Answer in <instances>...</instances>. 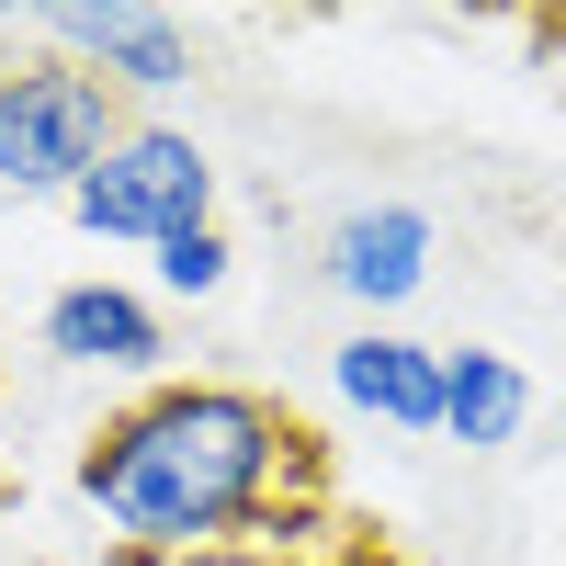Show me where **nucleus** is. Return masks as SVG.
Returning <instances> with one entry per match:
<instances>
[{"instance_id":"nucleus-9","label":"nucleus","mask_w":566,"mask_h":566,"mask_svg":"<svg viewBox=\"0 0 566 566\" xmlns=\"http://www.w3.org/2000/svg\"><path fill=\"white\" fill-rule=\"evenodd\" d=\"M227 272H239L227 227H181V239H159V283H170V295H227Z\"/></svg>"},{"instance_id":"nucleus-3","label":"nucleus","mask_w":566,"mask_h":566,"mask_svg":"<svg viewBox=\"0 0 566 566\" xmlns=\"http://www.w3.org/2000/svg\"><path fill=\"white\" fill-rule=\"evenodd\" d=\"M69 216L91 227V239H181V227H216V159L193 148L181 125H159V114H136L114 148H103V170L69 193Z\"/></svg>"},{"instance_id":"nucleus-8","label":"nucleus","mask_w":566,"mask_h":566,"mask_svg":"<svg viewBox=\"0 0 566 566\" xmlns=\"http://www.w3.org/2000/svg\"><path fill=\"white\" fill-rule=\"evenodd\" d=\"M522 419H533V374L510 352H488V340L442 352V442L499 453V442H522Z\"/></svg>"},{"instance_id":"nucleus-7","label":"nucleus","mask_w":566,"mask_h":566,"mask_svg":"<svg viewBox=\"0 0 566 566\" xmlns=\"http://www.w3.org/2000/svg\"><path fill=\"white\" fill-rule=\"evenodd\" d=\"M328 386L340 408L386 419V431H442V340H408V328H352L328 352Z\"/></svg>"},{"instance_id":"nucleus-4","label":"nucleus","mask_w":566,"mask_h":566,"mask_svg":"<svg viewBox=\"0 0 566 566\" xmlns=\"http://www.w3.org/2000/svg\"><path fill=\"white\" fill-rule=\"evenodd\" d=\"M34 45H57L69 69H91L114 103H159V91L193 80L181 12H148V0H57V12H34Z\"/></svg>"},{"instance_id":"nucleus-5","label":"nucleus","mask_w":566,"mask_h":566,"mask_svg":"<svg viewBox=\"0 0 566 566\" xmlns=\"http://www.w3.org/2000/svg\"><path fill=\"white\" fill-rule=\"evenodd\" d=\"M431 250H442V227L419 216V205H352L340 227H328V295L363 306V328H386L419 283H431Z\"/></svg>"},{"instance_id":"nucleus-1","label":"nucleus","mask_w":566,"mask_h":566,"mask_svg":"<svg viewBox=\"0 0 566 566\" xmlns=\"http://www.w3.org/2000/svg\"><path fill=\"white\" fill-rule=\"evenodd\" d=\"M306 453L317 442L283 397L227 386V374H159L80 442V499L103 510V533L125 555L159 566V555H205L239 533H283Z\"/></svg>"},{"instance_id":"nucleus-2","label":"nucleus","mask_w":566,"mask_h":566,"mask_svg":"<svg viewBox=\"0 0 566 566\" xmlns=\"http://www.w3.org/2000/svg\"><path fill=\"white\" fill-rule=\"evenodd\" d=\"M136 114L114 103L91 69H69L57 45H34V57H0V193L23 205H69L103 148L125 136Z\"/></svg>"},{"instance_id":"nucleus-6","label":"nucleus","mask_w":566,"mask_h":566,"mask_svg":"<svg viewBox=\"0 0 566 566\" xmlns=\"http://www.w3.org/2000/svg\"><path fill=\"white\" fill-rule=\"evenodd\" d=\"M34 340H45V363H80V374H159L170 328H159V306L136 295V283L91 272V283H57V295H45Z\"/></svg>"}]
</instances>
